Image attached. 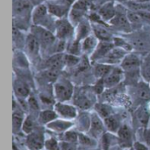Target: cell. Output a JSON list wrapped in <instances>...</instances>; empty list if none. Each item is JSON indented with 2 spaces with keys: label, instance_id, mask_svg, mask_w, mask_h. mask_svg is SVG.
I'll list each match as a JSON object with an SVG mask.
<instances>
[{
  "label": "cell",
  "instance_id": "cell-1",
  "mask_svg": "<svg viewBox=\"0 0 150 150\" xmlns=\"http://www.w3.org/2000/svg\"><path fill=\"white\" fill-rule=\"evenodd\" d=\"M31 19L33 25L44 27L54 33L56 18L49 13L47 4L34 6L32 12Z\"/></svg>",
  "mask_w": 150,
  "mask_h": 150
},
{
  "label": "cell",
  "instance_id": "cell-2",
  "mask_svg": "<svg viewBox=\"0 0 150 150\" xmlns=\"http://www.w3.org/2000/svg\"><path fill=\"white\" fill-rule=\"evenodd\" d=\"M75 93L73 84L68 80H58L53 84V94L56 102H68Z\"/></svg>",
  "mask_w": 150,
  "mask_h": 150
},
{
  "label": "cell",
  "instance_id": "cell-3",
  "mask_svg": "<svg viewBox=\"0 0 150 150\" xmlns=\"http://www.w3.org/2000/svg\"><path fill=\"white\" fill-rule=\"evenodd\" d=\"M31 33H33L37 40H39L41 51H49L51 50L52 47L57 40V38L55 37L54 33L44 27L38 26V25H33L31 27Z\"/></svg>",
  "mask_w": 150,
  "mask_h": 150
},
{
  "label": "cell",
  "instance_id": "cell-4",
  "mask_svg": "<svg viewBox=\"0 0 150 150\" xmlns=\"http://www.w3.org/2000/svg\"><path fill=\"white\" fill-rule=\"evenodd\" d=\"M54 35L58 40L69 42L75 39V26L68 18H58L55 22Z\"/></svg>",
  "mask_w": 150,
  "mask_h": 150
},
{
  "label": "cell",
  "instance_id": "cell-5",
  "mask_svg": "<svg viewBox=\"0 0 150 150\" xmlns=\"http://www.w3.org/2000/svg\"><path fill=\"white\" fill-rule=\"evenodd\" d=\"M54 110L56 112L58 117L67 120H73L77 118L78 112L76 106L68 104L67 102H56L54 105Z\"/></svg>",
  "mask_w": 150,
  "mask_h": 150
},
{
  "label": "cell",
  "instance_id": "cell-6",
  "mask_svg": "<svg viewBox=\"0 0 150 150\" xmlns=\"http://www.w3.org/2000/svg\"><path fill=\"white\" fill-rule=\"evenodd\" d=\"M142 63V61L141 60L139 55L130 52L125 56L120 66L124 70L125 74H128V73L141 71Z\"/></svg>",
  "mask_w": 150,
  "mask_h": 150
},
{
  "label": "cell",
  "instance_id": "cell-7",
  "mask_svg": "<svg viewBox=\"0 0 150 150\" xmlns=\"http://www.w3.org/2000/svg\"><path fill=\"white\" fill-rule=\"evenodd\" d=\"M25 54L30 60H36L40 57L41 52V47L37 40V38L33 33H28L26 35L25 44Z\"/></svg>",
  "mask_w": 150,
  "mask_h": 150
},
{
  "label": "cell",
  "instance_id": "cell-8",
  "mask_svg": "<svg viewBox=\"0 0 150 150\" xmlns=\"http://www.w3.org/2000/svg\"><path fill=\"white\" fill-rule=\"evenodd\" d=\"M126 78L124 70L120 66H114L111 72L105 77L104 82L106 89H112L122 83Z\"/></svg>",
  "mask_w": 150,
  "mask_h": 150
},
{
  "label": "cell",
  "instance_id": "cell-9",
  "mask_svg": "<svg viewBox=\"0 0 150 150\" xmlns=\"http://www.w3.org/2000/svg\"><path fill=\"white\" fill-rule=\"evenodd\" d=\"M109 24L115 30L124 33H129L133 30V26L127 18V12H117L116 16L111 20Z\"/></svg>",
  "mask_w": 150,
  "mask_h": 150
},
{
  "label": "cell",
  "instance_id": "cell-10",
  "mask_svg": "<svg viewBox=\"0 0 150 150\" xmlns=\"http://www.w3.org/2000/svg\"><path fill=\"white\" fill-rule=\"evenodd\" d=\"M113 41H99L97 48L90 56V62L91 63H97L104 59L110 51L114 47Z\"/></svg>",
  "mask_w": 150,
  "mask_h": 150
},
{
  "label": "cell",
  "instance_id": "cell-11",
  "mask_svg": "<svg viewBox=\"0 0 150 150\" xmlns=\"http://www.w3.org/2000/svg\"><path fill=\"white\" fill-rule=\"evenodd\" d=\"M127 54H128L127 51H126V50H124L122 48L114 47L110 51V53L104 59H102L98 62L109 64V65H112V66H120V63L122 62L123 59L125 58V56Z\"/></svg>",
  "mask_w": 150,
  "mask_h": 150
},
{
  "label": "cell",
  "instance_id": "cell-12",
  "mask_svg": "<svg viewBox=\"0 0 150 150\" xmlns=\"http://www.w3.org/2000/svg\"><path fill=\"white\" fill-rule=\"evenodd\" d=\"M105 129V126L104 123V120H102L96 112L91 114V123L89 130V134L94 139L99 138L101 135H104Z\"/></svg>",
  "mask_w": 150,
  "mask_h": 150
},
{
  "label": "cell",
  "instance_id": "cell-13",
  "mask_svg": "<svg viewBox=\"0 0 150 150\" xmlns=\"http://www.w3.org/2000/svg\"><path fill=\"white\" fill-rule=\"evenodd\" d=\"M117 12H118L117 8L115 6L114 2H112V1H108L106 3H105L104 4H102L99 7L98 11V13L100 16V18H102V20L105 23H108V24L116 16Z\"/></svg>",
  "mask_w": 150,
  "mask_h": 150
},
{
  "label": "cell",
  "instance_id": "cell-14",
  "mask_svg": "<svg viewBox=\"0 0 150 150\" xmlns=\"http://www.w3.org/2000/svg\"><path fill=\"white\" fill-rule=\"evenodd\" d=\"M47 6L49 13L56 19L67 18V16H69L70 7L68 5L59 2H49L47 4Z\"/></svg>",
  "mask_w": 150,
  "mask_h": 150
},
{
  "label": "cell",
  "instance_id": "cell-15",
  "mask_svg": "<svg viewBox=\"0 0 150 150\" xmlns=\"http://www.w3.org/2000/svg\"><path fill=\"white\" fill-rule=\"evenodd\" d=\"M64 54L65 53H61V54H54L50 56L46 61V69L59 72L60 70H62L65 68V63H64Z\"/></svg>",
  "mask_w": 150,
  "mask_h": 150
},
{
  "label": "cell",
  "instance_id": "cell-16",
  "mask_svg": "<svg viewBox=\"0 0 150 150\" xmlns=\"http://www.w3.org/2000/svg\"><path fill=\"white\" fill-rule=\"evenodd\" d=\"M92 25L91 21L83 18L77 25L75 27V40L82 41L86 37L92 34Z\"/></svg>",
  "mask_w": 150,
  "mask_h": 150
},
{
  "label": "cell",
  "instance_id": "cell-17",
  "mask_svg": "<svg viewBox=\"0 0 150 150\" xmlns=\"http://www.w3.org/2000/svg\"><path fill=\"white\" fill-rule=\"evenodd\" d=\"M92 98H93L92 93L90 94L87 91H83V90L80 91H78L77 95H76L75 97V105L76 106H77L82 110H88L92 106L94 103Z\"/></svg>",
  "mask_w": 150,
  "mask_h": 150
},
{
  "label": "cell",
  "instance_id": "cell-18",
  "mask_svg": "<svg viewBox=\"0 0 150 150\" xmlns=\"http://www.w3.org/2000/svg\"><path fill=\"white\" fill-rule=\"evenodd\" d=\"M119 144L123 149H129L133 145L132 131L127 125H122L117 133Z\"/></svg>",
  "mask_w": 150,
  "mask_h": 150
},
{
  "label": "cell",
  "instance_id": "cell-19",
  "mask_svg": "<svg viewBox=\"0 0 150 150\" xmlns=\"http://www.w3.org/2000/svg\"><path fill=\"white\" fill-rule=\"evenodd\" d=\"M91 25L92 33L99 40V41H113L114 37L110 30L105 26V24L91 23Z\"/></svg>",
  "mask_w": 150,
  "mask_h": 150
},
{
  "label": "cell",
  "instance_id": "cell-20",
  "mask_svg": "<svg viewBox=\"0 0 150 150\" xmlns=\"http://www.w3.org/2000/svg\"><path fill=\"white\" fill-rule=\"evenodd\" d=\"M73 125L74 123L71 120H67L64 119H56L48 125H47V127L52 132L64 134L69 131L73 127Z\"/></svg>",
  "mask_w": 150,
  "mask_h": 150
},
{
  "label": "cell",
  "instance_id": "cell-21",
  "mask_svg": "<svg viewBox=\"0 0 150 150\" xmlns=\"http://www.w3.org/2000/svg\"><path fill=\"white\" fill-rule=\"evenodd\" d=\"M44 135L40 132H33L27 135L26 146L29 150H40L45 146Z\"/></svg>",
  "mask_w": 150,
  "mask_h": 150
},
{
  "label": "cell",
  "instance_id": "cell-22",
  "mask_svg": "<svg viewBox=\"0 0 150 150\" xmlns=\"http://www.w3.org/2000/svg\"><path fill=\"white\" fill-rule=\"evenodd\" d=\"M98 43H99V40L93 33L83 39L81 41L83 54H84L85 56H91L92 53L95 51V49L97 48Z\"/></svg>",
  "mask_w": 150,
  "mask_h": 150
},
{
  "label": "cell",
  "instance_id": "cell-23",
  "mask_svg": "<svg viewBox=\"0 0 150 150\" xmlns=\"http://www.w3.org/2000/svg\"><path fill=\"white\" fill-rule=\"evenodd\" d=\"M13 91L18 99H26L31 96L29 85L21 80H15L13 82Z\"/></svg>",
  "mask_w": 150,
  "mask_h": 150
},
{
  "label": "cell",
  "instance_id": "cell-24",
  "mask_svg": "<svg viewBox=\"0 0 150 150\" xmlns=\"http://www.w3.org/2000/svg\"><path fill=\"white\" fill-rule=\"evenodd\" d=\"M114 66L105 64V63H101V62H97L94 65L93 69V75L96 77L97 80L98 79H105V77L111 72Z\"/></svg>",
  "mask_w": 150,
  "mask_h": 150
},
{
  "label": "cell",
  "instance_id": "cell-25",
  "mask_svg": "<svg viewBox=\"0 0 150 150\" xmlns=\"http://www.w3.org/2000/svg\"><path fill=\"white\" fill-rule=\"evenodd\" d=\"M104 123L105 126V128L111 132V133H118L120 128L121 127V121L118 115L112 114L110 117L104 120Z\"/></svg>",
  "mask_w": 150,
  "mask_h": 150
},
{
  "label": "cell",
  "instance_id": "cell-26",
  "mask_svg": "<svg viewBox=\"0 0 150 150\" xmlns=\"http://www.w3.org/2000/svg\"><path fill=\"white\" fill-rule=\"evenodd\" d=\"M58 119V115L54 110L52 109H45L40 112L38 116V120L42 125H48L54 120Z\"/></svg>",
  "mask_w": 150,
  "mask_h": 150
},
{
  "label": "cell",
  "instance_id": "cell-27",
  "mask_svg": "<svg viewBox=\"0 0 150 150\" xmlns=\"http://www.w3.org/2000/svg\"><path fill=\"white\" fill-rule=\"evenodd\" d=\"M25 119V117L22 111L17 110V109L15 111H13L12 123H13V133L14 134H18V132L22 131V127H23Z\"/></svg>",
  "mask_w": 150,
  "mask_h": 150
},
{
  "label": "cell",
  "instance_id": "cell-28",
  "mask_svg": "<svg viewBox=\"0 0 150 150\" xmlns=\"http://www.w3.org/2000/svg\"><path fill=\"white\" fill-rule=\"evenodd\" d=\"M96 113L102 119L105 120L113 114L112 107L105 103H98L94 106Z\"/></svg>",
  "mask_w": 150,
  "mask_h": 150
},
{
  "label": "cell",
  "instance_id": "cell-29",
  "mask_svg": "<svg viewBox=\"0 0 150 150\" xmlns=\"http://www.w3.org/2000/svg\"><path fill=\"white\" fill-rule=\"evenodd\" d=\"M137 96L142 101H150V86L147 82L139 83L136 88Z\"/></svg>",
  "mask_w": 150,
  "mask_h": 150
},
{
  "label": "cell",
  "instance_id": "cell-30",
  "mask_svg": "<svg viewBox=\"0 0 150 150\" xmlns=\"http://www.w3.org/2000/svg\"><path fill=\"white\" fill-rule=\"evenodd\" d=\"M65 53L80 57L83 54L81 41H78V40H76L75 39H73L70 41H69L68 42V45H67V48H66V52Z\"/></svg>",
  "mask_w": 150,
  "mask_h": 150
},
{
  "label": "cell",
  "instance_id": "cell-31",
  "mask_svg": "<svg viewBox=\"0 0 150 150\" xmlns=\"http://www.w3.org/2000/svg\"><path fill=\"white\" fill-rule=\"evenodd\" d=\"M135 118L138 123L142 125L143 127H145L148 125L150 118V111L149 110V108H145V107L139 108L136 111Z\"/></svg>",
  "mask_w": 150,
  "mask_h": 150
},
{
  "label": "cell",
  "instance_id": "cell-32",
  "mask_svg": "<svg viewBox=\"0 0 150 150\" xmlns=\"http://www.w3.org/2000/svg\"><path fill=\"white\" fill-rule=\"evenodd\" d=\"M125 5L129 11H150V2L148 3H134L132 1H127Z\"/></svg>",
  "mask_w": 150,
  "mask_h": 150
},
{
  "label": "cell",
  "instance_id": "cell-33",
  "mask_svg": "<svg viewBox=\"0 0 150 150\" xmlns=\"http://www.w3.org/2000/svg\"><path fill=\"white\" fill-rule=\"evenodd\" d=\"M13 62L19 68H28L29 67V58L27 55L20 51H16L14 54Z\"/></svg>",
  "mask_w": 150,
  "mask_h": 150
},
{
  "label": "cell",
  "instance_id": "cell-34",
  "mask_svg": "<svg viewBox=\"0 0 150 150\" xmlns=\"http://www.w3.org/2000/svg\"><path fill=\"white\" fill-rule=\"evenodd\" d=\"M91 123V115L83 113L78 118V127L81 132H89Z\"/></svg>",
  "mask_w": 150,
  "mask_h": 150
},
{
  "label": "cell",
  "instance_id": "cell-35",
  "mask_svg": "<svg viewBox=\"0 0 150 150\" xmlns=\"http://www.w3.org/2000/svg\"><path fill=\"white\" fill-rule=\"evenodd\" d=\"M26 36L25 37L22 31L13 26V44L18 47H25Z\"/></svg>",
  "mask_w": 150,
  "mask_h": 150
},
{
  "label": "cell",
  "instance_id": "cell-36",
  "mask_svg": "<svg viewBox=\"0 0 150 150\" xmlns=\"http://www.w3.org/2000/svg\"><path fill=\"white\" fill-rule=\"evenodd\" d=\"M78 143L82 146L88 148H94L97 146L96 140L91 135H87L83 133H79L78 134Z\"/></svg>",
  "mask_w": 150,
  "mask_h": 150
},
{
  "label": "cell",
  "instance_id": "cell-37",
  "mask_svg": "<svg viewBox=\"0 0 150 150\" xmlns=\"http://www.w3.org/2000/svg\"><path fill=\"white\" fill-rule=\"evenodd\" d=\"M141 76L144 82H150V55L142 61L141 66Z\"/></svg>",
  "mask_w": 150,
  "mask_h": 150
},
{
  "label": "cell",
  "instance_id": "cell-38",
  "mask_svg": "<svg viewBox=\"0 0 150 150\" xmlns=\"http://www.w3.org/2000/svg\"><path fill=\"white\" fill-rule=\"evenodd\" d=\"M80 57L76 56L73 54H69L65 53L64 54V63H65V68H75L77 67L78 64L80 63Z\"/></svg>",
  "mask_w": 150,
  "mask_h": 150
},
{
  "label": "cell",
  "instance_id": "cell-39",
  "mask_svg": "<svg viewBox=\"0 0 150 150\" xmlns=\"http://www.w3.org/2000/svg\"><path fill=\"white\" fill-rule=\"evenodd\" d=\"M33 130H34V121H33V119L30 115L26 116L25 120H24V123H23L22 132L28 135V134L33 133Z\"/></svg>",
  "mask_w": 150,
  "mask_h": 150
},
{
  "label": "cell",
  "instance_id": "cell-40",
  "mask_svg": "<svg viewBox=\"0 0 150 150\" xmlns=\"http://www.w3.org/2000/svg\"><path fill=\"white\" fill-rule=\"evenodd\" d=\"M113 44L115 47L122 48V49L127 51L128 53H130L132 51V48H133V47L131 46L130 43H128L126 40H124L123 38H120V37H114Z\"/></svg>",
  "mask_w": 150,
  "mask_h": 150
},
{
  "label": "cell",
  "instance_id": "cell-41",
  "mask_svg": "<svg viewBox=\"0 0 150 150\" xmlns=\"http://www.w3.org/2000/svg\"><path fill=\"white\" fill-rule=\"evenodd\" d=\"M78 134H79V133H76L72 130H69L63 134V141L77 144L78 143Z\"/></svg>",
  "mask_w": 150,
  "mask_h": 150
},
{
  "label": "cell",
  "instance_id": "cell-42",
  "mask_svg": "<svg viewBox=\"0 0 150 150\" xmlns=\"http://www.w3.org/2000/svg\"><path fill=\"white\" fill-rule=\"evenodd\" d=\"M44 148L46 149V150H61L60 142H58L57 140H55L54 138L46 140Z\"/></svg>",
  "mask_w": 150,
  "mask_h": 150
},
{
  "label": "cell",
  "instance_id": "cell-43",
  "mask_svg": "<svg viewBox=\"0 0 150 150\" xmlns=\"http://www.w3.org/2000/svg\"><path fill=\"white\" fill-rule=\"evenodd\" d=\"M92 89H93V91L95 92V94H97V95H100V94L104 93L105 89H106L105 85L104 79L97 80V82L94 83V86H93Z\"/></svg>",
  "mask_w": 150,
  "mask_h": 150
},
{
  "label": "cell",
  "instance_id": "cell-44",
  "mask_svg": "<svg viewBox=\"0 0 150 150\" xmlns=\"http://www.w3.org/2000/svg\"><path fill=\"white\" fill-rule=\"evenodd\" d=\"M27 105L30 109L33 110V111H38L40 109V104L39 101L36 99V98H34L33 95H31L28 98H27Z\"/></svg>",
  "mask_w": 150,
  "mask_h": 150
},
{
  "label": "cell",
  "instance_id": "cell-45",
  "mask_svg": "<svg viewBox=\"0 0 150 150\" xmlns=\"http://www.w3.org/2000/svg\"><path fill=\"white\" fill-rule=\"evenodd\" d=\"M61 150H77V146L76 143H71L68 142L62 141L60 142Z\"/></svg>",
  "mask_w": 150,
  "mask_h": 150
},
{
  "label": "cell",
  "instance_id": "cell-46",
  "mask_svg": "<svg viewBox=\"0 0 150 150\" xmlns=\"http://www.w3.org/2000/svg\"><path fill=\"white\" fill-rule=\"evenodd\" d=\"M143 136H144V140H145L147 145H148V146H150V128L145 129Z\"/></svg>",
  "mask_w": 150,
  "mask_h": 150
},
{
  "label": "cell",
  "instance_id": "cell-47",
  "mask_svg": "<svg viewBox=\"0 0 150 150\" xmlns=\"http://www.w3.org/2000/svg\"><path fill=\"white\" fill-rule=\"evenodd\" d=\"M134 150H149L148 147L141 142H135L134 143Z\"/></svg>",
  "mask_w": 150,
  "mask_h": 150
},
{
  "label": "cell",
  "instance_id": "cell-48",
  "mask_svg": "<svg viewBox=\"0 0 150 150\" xmlns=\"http://www.w3.org/2000/svg\"><path fill=\"white\" fill-rule=\"evenodd\" d=\"M30 1H31V3H32L33 5L37 6V5H40V4H45V2H46L47 0H30Z\"/></svg>",
  "mask_w": 150,
  "mask_h": 150
},
{
  "label": "cell",
  "instance_id": "cell-49",
  "mask_svg": "<svg viewBox=\"0 0 150 150\" xmlns=\"http://www.w3.org/2000/svg\"><path fill=\"white\" fill-rule=\"evenodd\" d=\"M129 1H132L134 3H148V2H150V0H129Z\"/></svg>",
  "mask_w": 150,
  "mask_h": 150
},
{
  "label": "cell",
  "instance_id": "cell-50",
  "mask_svg": "<svg viewBox=\"0 0 150 150\" xmlns=\"http://www.w3.org/2000/svg\"><path fill=\"white\" fill-rule=\"evenodd\" d=\"M110 1H112V2H117V3H120V4H126L128 0H110Z\"/></svg>",
  "mask_w": 150,
  "mask_h": 150
},
{
  "label": "cell",
  "instance_id": "cell-51",
  "mask_svg": "<svg viewBox=\"0 0 150 150\" xmlns=\"http://www.w3.org/2000/svg\"><path fill=\"white\" fill-rule=\"evenodd\" d=\"M149 110L150 111V103H149Z\"/></svg>",
  "mask_w": 150,
  "mask_h": 150
},
{
  "label": "cell",
  "instance_id": "cell-52",
  "mask_svg": "<svg viewBox=\"0 0 150 150\" xmlns=\"http://www.w3.org/2000/svg\"><path fill=\"white\" fill-rule=\"evenodd\" d=\"M149 86H150V82H149Z\"/></svg>",
  "mask_w": 150,
  "mask_h": 150
}]
</instances>
